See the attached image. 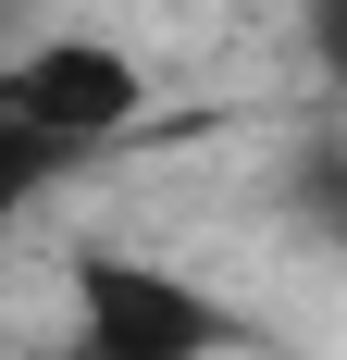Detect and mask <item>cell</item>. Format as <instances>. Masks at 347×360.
Here are the masks:
<instances>
[{
    "label": "cell",
    "mask_w": 347,
    "mask_h": 360,
    "mask_svg": "<svg viewBox=\"0 0 347 360\" xmlns=\"http://www.w3.org/2000/svg\"><path fill=\"white\" fill-rule=\"evenodd\" d=\"M273 212L310 236V249L347 261V124H310V137L273 162Z\"/></svg>",
    "instance_id": "3957f363"
},
{
    "label": "cell",
    "mask_w": 347,
    "mask_h": 360,
    "mask_svg": "<svg viewBox=\"0 0 347 360\" xmlns=\"http://www.w3.org/2000/svg\"><path fill=\"white\" fill-rule=\"evenodd\" d=\"M298 50H310L322 100H347V0H298Z\"/></svg>",
    "instance_id": "5b68a950"
},
{
    "label": "cell",
    "mask_w": 347,
    "mask_h": 360,
    "mask_svg": "<svg viewBox=\"0 0 347 360\" xmlns=\"http://www.w3.org/2000/svg\"><path fill=\"white\" fill-rule=\"evenodd\" d=\"M63 311H74L63 360H223L236 348V311L199 274H174L149 249H112V236L63 249Z\"/></svg>",
    "instance_id": "6da1fadb"
},
{
    "label": "cell",
    "mask_w": 347,
    "mask_h": 360,
    "mask_svg": "<svg viewBox=\"0 0 347 360\" xmlns=\"http://www.w3.org/2000/svg\"><path fill=\"white\" fill-rule=\"evenodd\" d=\"M0 112L37 124L50 149H74V162H100L112 137L149 124V75H137L124 37H37V50L0 63Z\"/></svg>",
    "instance_id": "7a4b0ae2"
},
{
    "label": "cell",
    "mask_w": 347,
    "mask_h": 360,
    "mask_svg": "<svg viewBox=\"0 0 347 360\" xmlns=\"http://www.w3.org/2000/svg\"><path fill=\"white\" fill-rule=\"evenodd\" d=\"M63 174H74V149H50L37 124H13V112H0V224H25Z\"/></svg>",
    "instance_id": "277c9868"
}]
</instances>
